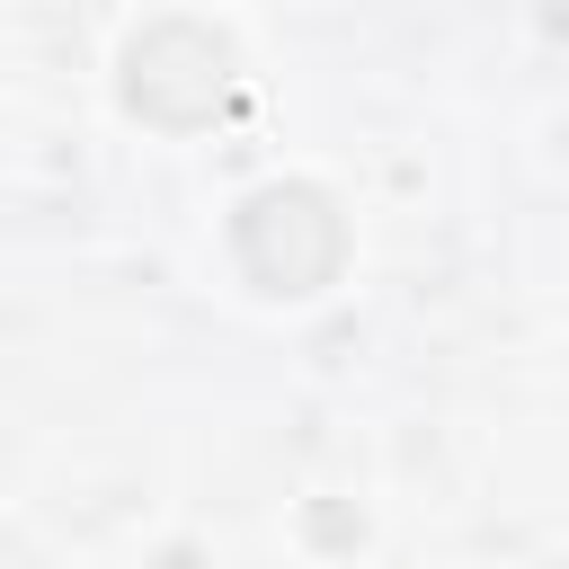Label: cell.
<instances>
[{"label":"cell","mask_w":569,"mask_h":569,"mask_svg":"<svg viewBox=\"0 0 569 569\" xmlns=\"http://www.w3.org/2000/svg\"><path fill=\"white\" fill-rule=\"evenodd\" d=\"M222 89H231V44L187 18H160L124 53V107L151 124H204L222 107Z\"/></svg>","instance_id":"7a4b0ae2"},{"label":"cell","mask_w":569,"mask_h":569,"mask_svg":"<svg viewBox=\"0 0 569 569\" xmlns=\"http://www.w3.org/2000/svg\"><path fill=\"white\" fill-rule=\"evenodd\" d=\"M231 249H240L258 293H320L338 276V258H347V231H338L320 187H267V196L240 204Z\"/></svg>","instance_id":"6da1fadb"}]
</instances>
